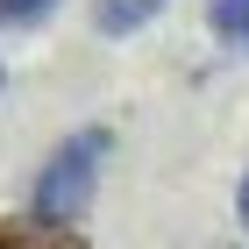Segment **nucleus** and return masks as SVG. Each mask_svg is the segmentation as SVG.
I'll list each match as a JSON object with an SVG mask.
<instances>
[{"mask_svg":"<svg viewBox=\"0 0 249 249\" xmlns=\"http://www.w3.org/2000/svg\"><path fill=\"white\" fill-rule=\"evenodd\" d=\"M0 86H7V64H0Z\"/></svg>","mask_w":249,"mask_h":249,"instance_id":"6","label":"nucleus"},{"mask_svg":"<svg viewBox=\"0 0 249 249\" xmlns=\"http://www.w3.org/2000/svg\"><path fill=\"white\" fill-rule=\"evenodd\" d=\"M235 221H242V235H249V171H242V185H235Z\"/></svg>","mask_w":249,"mask_h":249,"instance_id":"5","label":"nucleus"},{"mask_svg":"<svg viewBox=\"0 0 249 249\" xmlns=\"http://www.w3.org/2000/svg\"><path fill=\"white\" fill-rule=\"evenodd\" d=\"M57 7V0H0V29H29V21H43Z\"/></svg>","mask_w":249,"mask_h":249,"instance_id":"4","label":"nucleus"},{"mask_svg":"<svg viewBox=\"0 0 249 249\" xmlns=\"http://www.w3.org/2000/svg\"><path fill=\"white\" fill-rule=\"evenodd\" d=\"M107 150H114L107 128H71L57 150H50V164L36 171V192H29V213H36L43 228H71L78 213L93 207V185H100Z\"/></svg>","mask_w":249,"mask_h":249,"instance_id":"1","label":"nucleus"},{"mask_svg":"<svg viewBox=\"0 0 249 249\" xmlns=\"http://www.w3.org/2000/svg\"><path fill=\"white\" fill-rule=\"evenodd\" d=\"M207 21H213V36H249V0H213Z\"/></svg>","mask_w":249,"mask_h":249,"instance_id":"3","label":"nucleus"},{"mask_svg":"<svg viewBox=\"0 0 249 249\" xmlns=\"http://www.w3.org/2000/svg\"><path fill=\"white\" fill-rule=\"evenodd\" d=\"M164 7H171V0H100V7H93V29H100V36H135V29L157 21Z\"/></svg>","mask_w":249,"mask_h":249,"instance_id":"2","label":"nucleus"}]
</instances>
